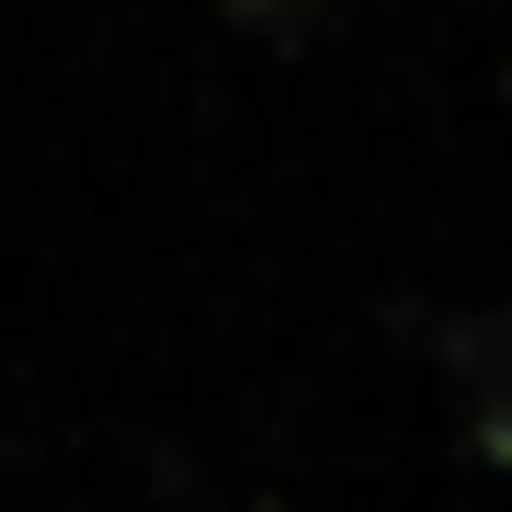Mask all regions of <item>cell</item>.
Returning <instances> with one entry per match:
<instances>
[{"instance_id": "obj_1", "label": "cell", "mask_w": 512, "mask_h": 512, "mask_svg": "<svg viewBox=\"0 0 512 512\" xmlns=\"http://www.w3.org/2000/svg\"><path fill=\"white\" fill-rule=\"evenodd\" d=\"M444 376L467 399V444L490 467H512V308H478L444 330Z\"/></svg>"}, {"instance_id": "obj_2", "label": "cell", "mask_w": 512, "mask_h": 512, "mask_svg": "<svg viewBox=\"0 0 512 512\" xmlns=\"http://www.w3.org/2000/svg\"><path fill=\"white\" fill-rule=\"evenodd\" d=\"M217 12L239 23V35H262V46H296V35L330 23V0H217Z\"/></svg>"}]
</instances>
